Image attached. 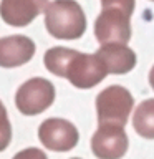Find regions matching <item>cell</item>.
Returning a JSON list of instances; mask_svg holds the SVG:
<instances>
[{"label":"cell","instance_id":"cell-13","mask_svg":"<svg viewBox=\"0 0 154 159\" xmlns=\"http://www.w3.org/2000/svg\"><path fill=\"white\" fill-rule=\"evenodd\" d=\"M13 159H48V157H47V154H45L42 149L28 148V149H23V151L17 152L13 156Z\"/></svg>","mask_w":154,"mask_h":159},{"label":"cell","instance_id":"cell-5","mask_svg":"<svg viewBox=\"0 0 154 159\" xmlns=\"http://www.w3.org/2000/svg\"><path fill=\"white\" fill-rule=\"evenodd\" d=\"M55 101V86L45 78H32L25 81L15 94L18 111L27 116L43 113Z\"/></svg>","mask_w":154,"mask_h":159},{"label":"cell","instance_id":"cell-8","mask_svg":"<svg viewBox=\"0 0 154 159\" xmlns=\"http://www.w3.org/2000/svg\"><path fill=\"white\" fill-rule=\"evenodd\" d=\"M47 7L48 0H2L0 17L10 27H27Z\"/></svg>","mask_w":154,"mask_h":159},{"label":"cell","instance_id":"cell-7","mask_svg":"<svg viewBox=\"0 0 154 159\" xmlns=\"http://www.w3.org/2000/svg\"><path fill=\"white\" fill-rule=\"evenodd\" d=\"M128 144L124 128L98 126L91 138V151L98 159H121L128 151Z\"/></svg>","mask_w":154,"mask_h":159},{"label":"cell","instance_id":"cell-1","mask_svg":"<svg viewBox=\"0 0 154 159\" xmlns=\"http://www.w3.org/2000/svg\"><path fill=\"white\" fill-rule=\"evenodd\" d=\"M101 7L94 22V37L99 45H126L131 40V15L136 0H101Z\"/></svg>","mask_w":154,"mask_h":159},{"label":"cell","instance_id":"cell-12","mask_svg":"<svg viewBox=\"0 0 154 159\" xmlns=\"http://www.w3.org/2000/svg\"><path fill=\"white\" fill-rule=\"evenodd\" d=\"M10 139H12V126H10L7 116V109H5L3 103L0 101V152L7 149Z\"/></svg>","mask_w":154,"mask_h":159},{"label":"cell","instance_id":"cell-6","mask_svg":"<svg viewBox=\"0 0 154 159\" xmlns=\"http://www.w3.org/2000/svg\"><path fill=\"white\" fill-rule=\"evenodd\" d=\"M38 139L50 151L65 152L78 144L79 133L73 123L60 118H48L40 124Z\"/></svg>","mask_w":154,"mask_h":159},{"label":"cell","instance_id":"cell-4","mask_svg":"<svg viewBox=\"0 0 154 159\" xmlns=\"http://www.w3.org/2000/svg\"><path fill=\"white\" fill-rule=\"evenodd\" d=\"M108 75V68L98 53L88 55L71 50L66 66L63 68L61 78H66L73 86L88 89L101 83Z\"/></svg>","mask_w":154,"mask_h":159},{"label":"cell","instance_id":"cell-16","mask_svg":"<svg viewBox=\"0 0 154 159\" xmlns=\"http://www.w3.org/2000/svg\"><path fill=\"white\" fill-rule=\"evenodd\" d=\"M152 2H154V0H152Z\"/></svg>","mask_w":154,"mask_h":159},{"label":"cell","instance_id":"cell-11","mask_svg":"<svg viewBox=\"0 0 154 159\" xmlns=\"http://www.w3.org/2000/svg\"><path fill=\"white\" fill-rule=\"evenodd\" d=\"M133 128L139 136L154 139V98L144 99L136 106L133 116Z\"/></svg>","mask_w":154,"mask_h":159},{"label":"cell","instance_id":"cell-10","mask_svg":"<svg viewBox=\"0 0 154 159\" xmlns=\"http://www.w3.org/2000/svg\"><path fill=\"white\" fill-rule=\"evenodd\" d=\"M96 53L101 57V60L108 68V73L111 75L129 73L136 66V61H138L136 53L126 45H119V43L103 45Z\"/></svg>","mask_w":154,"mask_h":159},{"label":"cell","instance_id":"cell-9","mask_svg":"<svg viewBox=\"0 0 154 159\" xmlns=\"http://www.w3.org/2000/svg\"><path fill=\"white\" fill-rule=\"evenodd\" d=\"M35 43L33 40L23 35H12V37L0 38V66L15 68L25 65L33 58Z\"/></svg>","mask_w":154,"mask_h":159},{"label":"cell","instance_id":"cell-2","mask_svg":"<svg viewBox=\"0 0 154 159\" xmlns=\"http://www.w3.org/2000/svg\"><path fill=\"white\" fill-rule=\"evenodd\" d=\"M45 27L58 40H78L86 30V17L75 0H53L45 10Z\"/></svg>","mask_w":154,"mask_h":159},{"label":"cell","instance_id":"cell-3","mask_svg":"<svg viewBox=\"0 0 154 159\" xmlns=\"http://www.w3.org/2000/svg\"><path fill=\"white\" fill-rule=\"evenodd\" d=\"M134 106V99L126 88L111 84L96 96V111L99 126L124 128L129 113Z\"/></svg>","mask_w":154,"mask_h":159},{"label":"cell","instance_id":"cell-15","mask_svg":"<svg viewBox=\"0 0 154 159\" xmlns=\"http://www.w3.org/2000/svg\"><path fill=\"white\" fill-rule=\"evenodd\" d=\"M73 159H79V157H73Z\"/></svg>","mask_w":154,"mask_h":159},{"label":"cell","instance_id":"cell-14","mask_svg":"<svg viewBox=\"0 0 154 159\" xmlns=\"http://www.w3.org/2000/svg\"><path fill=\"white\" fill-rule=\"evenodd\" d=\"M149 84H151V88L154 89V66L151 68V71H149Z\"/></svg>","mask_w":154,"mask_h":159}]
</instances>
